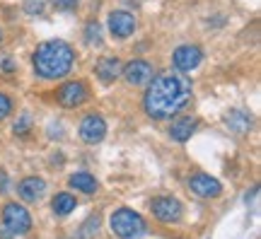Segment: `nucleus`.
I'll use <instances>...</instances> for the list:
<instances>
[{
	"label": "nucleus",
	"instance_id": "obj_1",
	"mask_svg": "<svg viewBox=\"0 0 261 239\" xmlns=\"http://www.w3.org/2000/svg\"><path fill=\"white\" fill-rule=\"evenodd\" d=\"M191 99V80L184 73H165L155 77L145 92L143 107L150 119H172Z\"/></svg>",
	"mask_w": 261,
	"mask_h": 239
},
{
	"label": "nucleus",
	"instance_id": "obj_2",
	"mask_svg": "<svg viewBox=\"0 0 261 239\" xmlns=\"http://www.w3.org/2000/svg\"><path fill=\"white\" fill-rule=\"evenodd\" d=\"M75 54L70 44H65L61 39H51V41H44L39 44L37 51H34V70H37L39 77L44 80H58V77H65L73 68Z\"/></svg>",
	"mask_w": 261,
	"mask_h": 239
},
{
	"label": "nucleus",
	"instance_id": "obj_3",
	"mask_svg": "<svg viewBox=\"0 0 261 239\" xmlns=\"http://www.w3.org/2000/svg\"><path fill=\"white\" fill-rule=\"evenodd\" d=\"M109 222H112V232L121 239H138L148 232L145 220H143L136 210H130V208H119V210H114Z\"/></svg>",
	"mask_w": 261,
	"mask_h": 239
},
{
	"label": "nucleus",
	"instance_id": "obj_4",
	"mask_svg": "<svg viewBox=\"0 0 261 239\" xmlns=\"http://www.w3.org/2000/svg\"><path fill=\"white\" fill-rule=\"evenodd\" d=\"M3 225L12 234H27L29 227H32V218H29L24 205H19V203H5V208H3Z\"/></svg>",
	"mask_w": 261,
	"mask_h": 239
},
{
	"label": "nucleus",
	"instance_id": "obj_5",
	"mask_svg": "<svg viewBox=\"0 0 261 239\" xmlns=\"http://www.w3.org/2000/svg\"><path fill=\"white\" fill-rule=\"evenodd\" d=\"M150 210H152V215H155L160 222H179L184 208H181V203H179L177 198H172V196H158V198H152V203H150Z\"/></svg>",
	"mask_w": 261,
	"mask_h": 239
},
{
	"label": "nucleus",
	"instance_id": "obj_6",
	"mask_svg": "<svg viewBox=\"0 0 261 239\" xmlns=\"http://www.w3.org/2000/svg\"><path fill=\"white\" fill-rule=\"evenodd\" d=\"M56 99L58 104H63L68 109H73V107H80L87 101V85L80 83V80H73V83H65L58 87L56 92Z\"/></svg>",
	"mask_w": 261,
	"mask_h": 239
},
{
	"label": "nucleus",
	"instance_id": "obj_7",
	"mask_svg": "<svg viewBox=\"0 0 261 239\" xmlns=\"http://www.w3.org/2000/svg\"><path fill=\"white\" fill-rule=\"evenodd\" d=\"M104 136H107V121L99 116V114H90L80 121V138L87 143V145H94V143H102Z\"/></svg>",
	"mask_w": 261,
	"mask_h": 239
},
{
	"label": "nucleus",
	"instance_id": "obj_8",
	"mask_svg": "<svg viewBox=\"0 0 261 239\" xmlns=\"http://www.w3.org/2000/svg\"><path fill=\"white\" fill-rule=\"evenodd\" d=\"M189 189H191L198 198H218V196L223 193L220 181L208 174H194L189 179Z\"/></svg>",
	"mask_w": 261,
	"mask_h": 239
},
{
	"label": "nucleus",
	"instance_id": "obj_9",
	"mask_svg": "<svg viewBox=\"0 0 261 239\" xmlns=\"http://www.w3.org/2000/svg\"><path fill=\"white\" fill-rule=\"evenodd\" d=\"M109 32L116 39H128L136 32V17L126 10H114L109 15Z\"/></svg>",
	"mask_w": 261,
	"mask_h": 239
},
{
	"label": "nucleus",
	"instance_id": "obj_10",
	"mask_svg": "<svg viewBox=\"0 0 261 239\" xmlns=\"http://www.w3.org/2000/svg\"><path fill=\"white\" fill-rule=\"evenodd\" d=\"M121 75L128 80V85H145L152 80V65L148 63V61H130L126 68H121Z\"/></svg>",
	"mask_w": 261,
	"mask_h": 239
},
{
	"label": "nucleus",
	"instance_id": "obj_11",
	"mask_svg": "<svg viewBox=\"0 0 261 239\" xmlns=\"http://www.w3.org/2000/svg\"><path fill=\"white\" fill-rule=\"evenodd\" d=\"M17 193L22 201L27 203H37L44 198V193H46V181L41 179V176H27V179H22L17 186Z\"/></svg>",
	"mask_w": 261,
	"mask_h": 239
},
{
	"label": "nucleus",
	"instance_id": "obj_12",
	"mask_svg": "<svg viewBox=\"0 0 261 239\" xmlns=\"http://www.w3.org/2000/svg\"><path fill=\"white\" fill-rule=\"evenodd\" d=\"M201 61H203V51L198 46H191V44H189V46H179L177 51H174V65H177L179 70H184V73L198 68Z\"/></svg>",
	"mask_w": 261,
	"mask_h": 239
},
{
	"label": "nucleus",
	"instance_id": "obj_13",
	"mask_svg": "<svg viewBox=\"0 0 261 239\" xmlns=\"http://www.w3.org/2000/svg\"><path fill=\"white\" fill-rule=\"evenodd\" d=\"M97 77L102 80V83H114L119 75H121V61L119 58H114V56H104V58H99L97 61Z\"/></svg>",
	"mask_w": 261,
	"mask_h": 239
},
{
	"label": "nucleus",
	"instance_id": "obj_14",
	"mask_svg": "<svg viewBox=\"0 0 261 239\" xmlns=\"http://www.w3.org/2000/svg\"><path fill=\"white\" fill-rule=\"evenodd\" d=\"M196 119H189V116H184V119H177L172 126H169V136H172V140H177V143H187L191 136H194L196 130Z\"/></svg>",
	"mask_w": 261,
	"mask_h": 239
},
{
	"label": "nucleus",
	"instance_id": "obj_15",
	"mask_svg": "<svg viewBox=\"0 0 261 239\" xmlns=\"http://www.w3.org/2000/svg\"><path fill=\"white\" fill-rule=\"evenodd\" d=\"M225 123H227V128L234 130V133H247V130L252 128V116L242 109H232L225 114Z\"/></svg>",
	"mask_w": 261,
	"mask_h": 239
},
{
	"label": "nucleus",
	"instance_id": "obj_16",
	"mask_svg": "<svg viewBox=\"0 0 261 239\" xmlns=\"http://www.w3.org/2000/svg\"><path fill=\"white\" fill-rule=\"evenodd\" d=\"M68 184L73 186V189H77V191H83V193H94L99 189L97 179H94L92 174H87V172H75V174L68 179Z\"/></svg>",
	"mask_w": 261,
	"mask_h": 239
},
{
	"label": "nucleus",
	"instance_id": "obj_17",
	"mask_svg": "<svg viewBox=\"0 0 261 239\" xmlns=\"http://www.w3.org/2000/svg\"><path fill=\"white\" fill-rule=\"evenodd\" d=\"M51 208H54L58 218H65V215H70L75 210V198L70 193H56V198L51 201Z\"/></svg>",
	"mask_w": 261,
	"mask_h": 239
},
{
	"label": "nucleus",
	"instance_id": "obj_18",
	"mask_svg": "<svg viewBox=\"0 0 261 239\" xmlns=\"http://www.w3.org/2000/svg\"><path fill=\"white\" fill-rule=\"evenodd\" d=\"M85 41H87L90 46H99V44H102V27H99L97 22H90V24L85 27Z\"/></svg>",
	"mask_w": 261,
	"mask_h": 239
},
{
	"label": "nucleus",
	"instance_id": "obj_19",
	"mask_svg": "<svg viewBox=\"0 0 261 239\" xmlns=\"http://www.w3.org/2000/svg\"><path fill=\"white\" fill-rule=\"evenodd\" d=\"M97 232H99V215H92V218H90V220L83 225V230H80V237H83V239H92Z\"/></svg>",
	"mask_w": 261,
	"mask_h": 239
},
{
	"label": "nucleus",
	"instance_id": "obj_20",
	"mask_svg": "<svg viewBox=\"0 0 261 239\" xmlns=\"http://www.w3.org/2000/svg\"><path fill=\"white\" fill-rule=\"evenodd\" d=\"M12 130H15V136H27L29 130H32V116H29V114H22V116L15 121Z\"/></svg>",
	"mask_w": 261,
	"mask_h": 239
},
{
	"label": "nucleus",
	"instance_id": "obj_21",
	"mask_svg": "<svg viewBox=\"0 0 261 239\" xmlns=\"http://www.w3.org/2000/svg\"><path fill=\"white\" fill-rule=\"evenodd\" d=\"M10 114H12V99H10L8 94L0 92V121L8 119Z\"/></svg>",
	"mask_w": 261,
	"mask_h": 239
},
{
	"label": "nucleus",
	"instance_id": "obj_22",
	"mask_svg": "<svg viewBox=\"0 0 261 239\" xmlns=\"http://www.w3.org/2000/svg\"><path fill=\"white\" fill-rule=\"evenodd\" d=\"M41 10H44L41 0H24V12L27 15H41Z\"/></svg>",
	"mask_w": 261,
	"mask_h": 239
},
{
	"label": "nucleus",
	"instance_id": "obj_23",
	"mask_svg": "<svg viewBox=\"0 0 261 239\" xmlns=\"http://www.w3.org/2000/svg\"><path fill=\"white\" fill-rule=\"evenodd\" d=\"M51 5L61 12H70V10L77 8V0H51Z\"/></svg>",
	"mask_w": 261,
	"mask_h": 239
},
{
	"label": "nucleus",
	"instance_id": "obj_24",
	"mask_svg": "<svg viewBox=\"0 0 261 239\" xmlns=\"http://www.w3.org/2000/svg\"><path fill=\"white\" fill-rule=\"evenodd\" d=\"M0 191H3V193L10 191V189H8V176H5V172H0Z\"/></svg>",
	"mask_w": 261,
	"mask_h": 239
},
{
	"label": "nucleus",
	"instance_id": "obj_25",
	"mask_svg": "<svg viewBox=\"0 0 261 239\" xmlns=\"http://www.w3.org/2000/svg\"><path fill=\"white\" fill-rule=\"evenodd\" d=\"M12 237H15V234H12L5 225H0V239H12Z\"/></svg>",
	"mask_w": 261,
	"mask_h": 239
},
{
	"label": "nucleus",
	"instance_id": "obj_26",
	"mask_svg": "<svg viewBox=\"0 0 261 239\" xmlns=\"http://www.w3.org/2000/svg\"><path fill=\"white\" fill-rule=\"evenodd\" d=\"M3 70H5V73H12V63H10V61H3Z\"/></svg>",
	"mask_w": 261,
	"mask_h": 239
},
{
	"label": "nucleus",
	"instance_id": "obj_27",
	"mask_svg": "<svg viewBox=\"0 0 261 239\" xmlns=\"http://www.w3.org/2000/svg\"><path fill=\"white\" fill-rule=\"evenodd\" d=\"M0 41H3V32H0Z\"/></svg>",
	"mask_w": 261,
	"mask_h": 239
}]
</instances>
